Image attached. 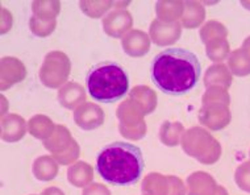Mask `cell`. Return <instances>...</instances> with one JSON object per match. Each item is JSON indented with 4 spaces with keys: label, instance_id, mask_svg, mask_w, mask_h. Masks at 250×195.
Instances as JSON below:
<instances>
[{
    "label": "cell",
    "instance_id": "4fadbf2b",
    "mask_svg": "<svg viewBox=\"0 0 250 195\" xmlns=\"http://www.w3.org/2000/svg\"><path fill=\"white\" fill-rule=\"evenodd\" d=\"M219 185L206 172H195L187 178V195H216Z\"/></svg>",
    "mask_w": 250,
    "mask_h": 195
},
{
    "label": "cell",
    "instance_id": "8992f818",
    "mask_svg": "<svg viewBox=\"0 0 250 195\" xmlns=\"http://www.w3.org/2000/svg\"><path fill=\"white\" fill-rule=\"evenodd\" d=\"M117 117L120 120V133L130 140H140L146 134V124L144 122L143 109L132 99L125 100L117 108Z\"/></svg>",
    "mask_w": 250,
    "mask_h": 195
},
{
    "label": "cell",
    "instance_id": "ffe728a7",
    "mask_svg": "<svg viewBox=\"0 0 250 195\" xmlns=\"http://www.w3.org/2000/svg\"><path fill=\"white\" fill-rule=\"evenodd\" d=\"M229 70L234 75L245 77L250 74V50L240 48L229 54L228 57Z\"/></svg>",
    "mask_w": 250,
    "mask_h": 195
},
{
    "label": "cell",
    "instance_id": "9a60e30c",
    "mask_svg": "<svg viewBox=\"0 0 250 195\" xmlns=\"http://www.w3.org/2000/svg\"><path fill=\"white\" fill-rule=\"evenodd\" d=\"M25 120L16 113L1 117V139L8 143H16L25 136Z\"/></svg>",
    "mask_w": 250,
    "mask_h": 195
},
{
    "label": "cell",
    "instance_id": "e575fe53",
    "mask_svg": "<svg viewBox=\"0 0 250 195\" xmlns=\"http://www.w3.org/2000/svg\"><path fill=\"white\" fill-rule=\"evenodd\" d=\"M42 195H65L63 191L60 190L58 187H48L42 191Z\"/></svg>",
    "mask_w": 250,
    "mask_h": 195
},
{
    "label": "cell",
    "instance_id": "7c38bea8",
    "mask_svg": "<svg viewBox=\"0 0 250 195\" xmlns=\"http://www.w3.org/2000/svg\"><path fill=\"white\" fill-rule=\"evenodd\" d=\"M26 71L25 66L21 61H19L13 57H4L1 58V91H5L7 88L13 86L15 83L21 82L25 78Z\"/></svg>",
    "mask_w": 250,
    "mask_h": 195
},
{
    "label": "cell",
    "instance_id": "ac0fdd59",
    "mask_svg": "<svg viewBox=\"0 0 250 195\" xmlns=\"http://www.w3.org/2000/svg\"><path fill=\"white\" fill-rule=\"evenodd\" d=\"M204 85L208 87H221L228 90L232 85V74L229 69L223 64L212 65L208 67L206 77H204Z\"/></svg>",
    "mask_w": 250,
    "mask_h": 195
},
{
    "label": "cell",
    "instance_id": "484cf974",
    "mask_svg": "<svg viewBox=\"0 0 250 195\" xmlns=\"http://www.w3.org/2000/svg\"><path fill=\"white\" fill-rule=\"evenodd\" d=\"M185 133V128L181 123H170L165 122L161 126L160 139L162 144L167 147H175L179 144L181 136Z\"/></svg>",
    "mask_w": 250,
    "mask_h": 195
},
{
    "label": "cell",
    "instance_id": "d4e9b609",
    "mask_svg": "<svg viewBox=\"0 0 250 195\" xmlns=\"http://www.w3.org/2000/svg\"><path fill=\"white\" fill-rule=\"evenodd\" d=\"M94 178V172L92 168L87 162H77L74 164L67 172V179L74 186L83 187L86 185H90V182Z\"/></svg>",
    "mask_w": 250,
    "mask_h": 195
},
{
    "label": "cell",
    "instance_id": "8d00e7d4",
    "mask_svg": "<svg viewBox=\"0 0 250 195\" xmlns=\"http://www.w3.org/2000/svg\"><path fill=\"white\" fill-rule=\"evenodd\" d=\"M242 48L249 49V50H250V37H248V39L244 41V46H242Z\"/></svg>",
    "mask_w": 250,
    "mask_h": 195
},
{
    "label": "cell",
    "instance_id": "d590c367",
    "mask_svg": "<svg viewBox=\"0 0 250 195\" xmlns=\"http://www.w3.org/2000/svg\"><path fill=\"white\" fill-rule=\"evenodd\" d=\"M216 195H228V191L225 190V189L223 186H219V189H217V193H216Z\"/></svg>",
    "mask_w": 250,
    "mask_h": 195
},
{
    "label": "cell",
    "instance_id": "d6986e66",
    "mask_svg": "<svg viewBox=\"0 0 250 195\" xmlns=\"http://www.w3.org/2000/svg\"><path fill=\"white\" fill-rule=\"evenodd\" d=\"M129 99H132L143 109L144 115H149L154 111L157 106V96L151 88L146 86H136L130 91Z\"/></svg>",
    "mask_w": 250,
    "mask_h": 195
},
{
    "label": "cell",
    "instance_id": "5bb4252c",
    "mask_svg": "<svg viewBox=\"0 0 250 195\" xmlns=\"http://www.w3.org/2000/svg\"><path fill=\"white\" fill-rule=\"evenodd\" d=\"M123 49L130 57H143L150 50V39L143 31H130L123 39Z\"/></svg>",
    "mask_w": 250,
    "mask_h": 195
},
{
    "label": "cell",
    "instance_id": "603a6c76",
    "mask_svg": "<svg viewBox=\"0 0 250 195\" xmlns=\"http://www.w3.org/2000/svg\"><path fill=\"white\" fill-rule=\"evenodd\" d=\"M206 18V11L199 1H186L185 11L182 16V24L188 29H194L203 22Z\"/></svg>",
    "mask_w": 250,
    "mask_h": 195
},
{
    "label": "cell",
    "instance_id": "4dcf8cb0",
    "mask_svg": "<svg viewBox=\"0 0 250 195\" xmlns=\"http://www.w3.org/2000/svg\"><path fill=\"white\" fill-rule=\"evenodd\" d=\"M56 20H42L37 16H32L29 20V26L32 33L39 37H46L56 29Z\"/></svg>",
    "mask_w": 250,
    "mask_h": 195
},
{
    "label": "cell",
    "instance_id": "836d02e7",
    "mask_svg": "<svg viewBox=\"0 0 250 195\" xmlns=\"http://www.w3.org/2000/svg\"><path fill=\"white\" fill-rule=\"evenodd\" d=\"M83 195H111L107 187L100 185V183H92L88 187L84 189Z\"/></svg>",
    "mask_w": 250,
    "mask_h": 195
},
{
    "label": "cell",
    "instance_id": "5b68a950",
    "mask_svg": "<svg viewBox=\"0 0 250 195\" xmlns=\"http://www.w3.org/2000/svg\"><path fill=\"white\" fill-rule=\"evenodd\" d=\"M71 64L69 57L62 52H50L45 56L40 69V79L46 87L57 88L69 78Z\"/></svg>",
    "mask_w": 250,
    "mask_h": 195
},
{
    "label": "cell",
    "instance_id": "f546056e",
    "mask_svg": "<svg viewBox=\"0 0 250 195\" xmlns=\"http://www.w3.org/2000/svg\"><path fill=\"white\" fill-rule=\"evenodd\" d=\"M81 9L88 18H100L108 9L115 5V1H81Z\"/></svg>",
    "mask_w": 250,
    "mask_h": 195
},
{
    "label": "cell",
    "instance_id": "7a4b0ae2",
    "mask_svg": "<svg viewBox=\"0 0 250 195\" xmlns=\"http://www.w3.org/2000/svg\"><path fill=\"white\" fill-rule=\"evenodd\" d=\"M144 157L137 145L129 143L108 144L100 151L96 169L104 181L116 186H130L138 182L143 174Z\"/></svg>",
    "mask_w": 250,
    "mask_h": 195
},
{
    "label": "cell",
    "instance_id": "ba28073f",
    "mask_svg": "<svg viewBox=\"0 0 250 195\" xmlns=\"http://www.w3.org/2000/svg\"><path fill=\"white\" fill-rule=\"evenodd\" d=\"M232 119L229 106L223 103L203 104L199 111V120L211 130H220L228 126Z\"/></svg>",
    "mask_w": 250,
    "mask_h": 195
},
{
    "label": "cell",
    "instance_id": "52a82bcc",
    "mask_svg": "<svg viewBox=\"0 0 250 195\" xmlns=\"http://www.w3.org/2000/svg\"><path fill=\"white\" fill-rule=\"evenodd\" d=\"M144 195H186L187 190L181 178L150 173L143 183Z\"/></svg>",
    "mask_w": 250,
    "mask_h": 195
},
{
    "label": "cell",
    "instance_id": "cb8c5ba5",
    "mask_svg": "<svg viewBox=\"0 0 250 195\" xmlns=\"http://www.w3.org/2000/svg\"><path fill=\"white\" fill-rule=\"evenodd\" d=\"M58 173L57 161L50 156H41L33 162V174L40 181H52Z\"/></svg>",
    "mask_w": 250,
    "mask_h": 195
},
{
    "label": "cell",
    "instance_id": "9c48e42d",
    "mask_svg": "<svg viewBox=\"0 0 250 195\" xmlns=\"http://www.w3.org/2000/svg\"><path fill=\"white\" fill-rule=\"evenodd\" d=\"M149 35L151 41L158 46L171 45L181 37L182 25L178 22H165L161 20H153Z\"/></svg>",
    "mask_w": 250,
    "mask_h": 195
},
{
    "label": "cell",
    "instance_id": "e0dca14e",
    "mask_svg": "<svg viewBox=\"0 0 250 195\" xmlns=\"http://www.w3.org/2000/svg\"><path fill=\"white\" fill-rule=\"evenodd\" d=\"M58 99H60L61 106L65 108L73 109L75 107H79L81 104L84 103L86 100V91L79 83L69 82L65 86L61 87L58 91Z\"/></svg>",
    "mask_w": 250,
    "mask_h": 195
},
{
    "label": "cell",
    "instance_id": "d6a6232c",
    "mask_svg": "<svg viewBox=\"0 0 250 195\" xmlns=\"http://www.w3.org/2000/svg\"><path fill=\"white\" fill-rule=\"evenodd\" d=\"M234 179L241 190L250 193V161L238 166L234 174Z\"/></svg>",
    "mask_w": 250,
    "mask_h": 195
},
{
    "label": "cell",
    "instance_id": "44dd1931",
    "mask_svg": "<svg viewBox=\"0 0 250 195\" xmlns=\"http://www.w3.org/2000/svg\"><path fill=\"white\" fill-rule=\"evenodd\" d=\"M28 130L36 139L48 140L56 130V126L45 115H36L28 123Z\"/></svg>",
    "mask_w": 250,
    "mask_h": 195
},
{
    "label": "cell",
    "instance_id": "277c9868",
    "mask_svg": "<svg viewBox=\"0 0 250 195\" xmlns=\"http://www.w3.org/2000/svg\"><path fill=\"white\" fill-rule=\"evenodd\" d=\"M181 144L186 154L194 157L204 165L215 164L221 156L220 143L208 130L199 127L186 130Z\"/></svg>",
    "mask_w": 250,
    "mask_h": 195
},
{
    "label": "cell",
    "instance_id": "3957f363",
    "mask_svg": "<svg viewBox=\"0 0 250 195\" xmlns=\"http://www.w3.org/2000/svg\"><path fill=\"white\" fill-rule=\"evenodd\" d=\"M87 90L92 99L113 103L124 98L129 90V78L117 62L105 61L95 65L87 74Z\"/></svg>",
    "mask_w": 250,
    "mask_h": 195
},
{
    "label": "cell",
    "instance_id": "6da1fadb",
    "mask_svg": "<svg viewBox=\"0 0 250 195\" xmlns=\"http://www.w3.org/2000/svg\"><path fill=\"white\" fill-rule=\"evenodd\" d=\"M200 74L198 57L186 49H166L151 62V81L167 95L178 96L191 91L198 85Z\"/></svg>",
    "mask_w": 250,
    "mask_h": 195
},
{
    "label": "cell",
    "instance_id": "2e32d148",
    "mask_svg": "<svg viewBox=\"0 0 250 195\" xmlns=\"http://www.w3.org/2000/svg\"><path fill=\"white\" fill-rule=\"evenodd\" d=\"M75 143L77 141L71 137L69 130L65 126H56L54 133L48 140H45L43 145L49 152L53 153V156H58L67 152Z\"/></svg>",
    "mask_w": 250,
    "mask_h": 195
},
{
    "label": "cell",
    "instance_id": "8fae6325",
    "mask_svg": "<svg viewBox=\"0 0 250 195\" xmlns=\"http://www.w3.org/2000/svg\"><path fill=\"white\" fill-rule=\"evenodd\" d=\"M132 24H133L132 16L125 9H115L103 19L104 31L108 36L115 37V39L123 37L125 32L129 31Z\"/></svg>",
    "mask_w": 250,
    "mask_h": 195
},
{
    "label": "cell",
    "instance_id": "f1b7e54d",
    "mask_svg": "<svg viewBox=\"0 0 250 195\" xmlns=\"http://www.w3.org/2000/svg\"><path fill=\"white\" fill-rule=\"evenodd\" d=\"M206 53L209 60L215 62H221L229 57V43L227 39L213 40L207 43Z\"/></svg>",
    "mask_w": 250,
    "mask_h": 195
},
{
    "label": "cell",
    "instance_id": "83f0119b",
    "mask_svg": "<svg viewBox=\"0 0 250 195\" xmlns=\"http://www.w3.org/2000/svg\"><path fill=\"white\" fill-rule=\"evenodd\" d=\"M228 36V31L221 22H216V20H211L204 24V26L200 31V37H202V41L206 45L208 43H211L213 40L217 39H227Z\"/></svg>",
    "mask_w": 250,
    "mask_h": 195
},
{
    "label": "cell",
    "instance_id": "30bf717a",
    "mask_svg": "<svg viewBox=\"0 0 250 195\" xmlns=\"http://www.w3.org/2000/svg\"><path fill=\"white\" fill-rule=\"evenodd\" d=\"M74 122L79 128L92 130L104 123V112L98 104L83 103L74 111Z\"/></svg>",
    "mask_w": 250,
    "mask_h": 195
},
{
    "label": "cell",
    "instance_id": "4316f807",
    "mask_svg": "<svg viewBox=\"0 0 250 195\" xmlns=\"http://www.w3.org/2000/svg\"><path fill=\"white\" fill-rule=\"evenodd\" d=\"M32 9L37 18L42 20H56L61 9L60 1H33Z\"/></svg>",
    "mask_w": 250,
    "mask_h": 195
},
{
    "label": "cell",
    "instance_id": "7402d4cb",
    "mask_svg": "<svg viewBox=\"0 0 250 195\" xmlns=\"http://www.w3.org/2000/svg\"><path fill=\"white\" fill-rule=\"evenodd\" d=\"M185 3L182 1H158L155 5V13L158 20L165 22H175L183 16Z\"/></svg>",
    "mask_w": 250,
    "mask_h": 195
},
{
    "label": "cell",
    "instance_id": "1f68e13d",
    "mask_svg": "<svg viewBox=\"0 0 250 195\" xmlns=\"http://www.w3.org/2000/svg\"><path fill=\"white\" fill-rule=\"evenodd\" d=\"M203 104L207 103H223L229 106L230 103V96L225 88L221 87H208L206 94L203 95Z\"/></svg>",
    "mask_w": 250,
    "mask_h": 195
}]
</instances>
